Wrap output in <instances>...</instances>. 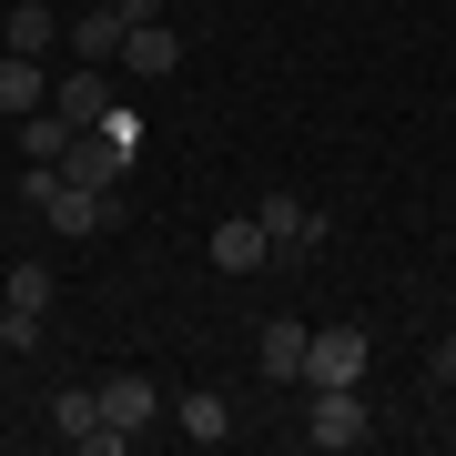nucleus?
<instances>
[{"instance_id":"a211bd4d","label":"nucleus","mask_w":456,"mask_h":456,"mask_svg":"<svg viewBox=\"0 0 456 456\" xmlns=\"http://www.w3.org/2000/svg\"><path fill=\"white\" fill-rule=\"evenodd\" d=\"M436 386H456V335H446V345H436Z\"/></svg>"},{"instance_id":"6e6552de","label":"nucleus","mask_w":456,"mask_h":456,"mask_svg":"<svg viewBox=\"0 0 456 456\" xmlns=\"http://www.w3.org/2000/svg\"><path fill=\"white\" fill-rule=\"evenodd\" d=\"M122 31H132V20H122V0H102V11H82V20H71V61H122Z\"/></svg>"},{"instance_id":"dca6fc26","label":"nucleus","mask_w":456,"mask_h":456,"mask_svg":"<svg viewBox=\"0 0 456 456\" xmlns=\"http://www.w3.org/2000/svg\"><path fill=\"white\" fill-rule=\"evenodd\" d=\"M11 305L20 314H51V264H11Z\"/></svg>"},{"instance_id":"aec40b11","label":"nucleus","mask_w":456,"mask_h":456,"mask_svg":"<svg viewBox=\"0 0 456 456\" xmlns=\"http://www.w3.org/2000/svg\"><path fill=\"white\" fill-rule=\"evenodd\" d=\"M0 224H11V203H0Z\"/></svg>"},{"instance_id":"9d476101","label":"nucleus","mask_w":456,"mask_h":456,"mask_svg":"<svg viewBox=\"0 0 456 456\" xmlns=\"http://www.w3.org/2000/svg\"><path fill=\"white\" fill-rule=\"evenodd\" d=\"M152 406H163V395H152V375H102V416H112L122 436H142Z\"/></svg>"},{"instance_id":"6ab92c4d","label":"nucleus","mask_w":456,"mask_h":456,"mask_svg":"<svg viewBox=\"0 0 456 456\" xmlns=\"http://www.w3.org/2000/svg\"><path fill=\"white\" fill-rule=\"evenodd\" d=\"M122 20H163V0H122Z\"/></svg>"},{"instance_id":"0eeeda50","label":"nucleus","mask_w":456,"mask_h":456,"mask_svg":"<svg viewBox=\"0 0 456 456\" xmlns=\"http://www.w3.org/2000/svg\"><path fill=\"white\" fill-rule=\"evenodd\" d=\"M314 446H365V395L355 386H314Z\"/></svg>"},{"instance_id":"423d86ee","label":"nucleus","mask_w":456,"mask_h":456,"mask_svg":"<svg viewBox=\"0 0 456 456\" xmlns=\"http://www.w3.org/2000/svg\"><path fill=\"white\" fill-rule=\"evenodd\" d=\"M305 325H294V314H274V325L254 335V365H264V386H305Z\"/></svg>"},{"instance_id":"f257e3e1","label":"nucleus","mask_w":456,"mask_h":456,"mask_svg":"<svg viewBox=\"0 0 456 456\" xmlns=\"http://www.w3.org/2000/svg\"><path fill=\"white\" fill-rule=\"evenodd\" d=\"M51 436L61 446H82V456H122L132 436L112 416H102V386H71V395H51Z\"/></svg>"},{"instance_id":"4468645a","label":"nucleus","mask_w":456,"mask_h":456,"mask_svg":"<svg viewBox=\"0 0 456 456\" xmlns=\"http://www.w3.org/2000/svg\"><path fill=\"white\" fill-rule=\"evenodd\" d=\"M173 426H183L193 446H224V436H233V406H224V395L203 386V395H183V406H173Z\"/></svg>"},{"instance_id":"f3484780","label":"nucleus","mask_w":456,"mask_h":456,"mask_svg":"<svg viewBox=\"0 0 456 456\" xmlns=\"http://www.w3.org/2000/svg\"><path fill=\"white\" fill-rule=\"evenodd\" d=\"M0 345H41V314H20V305H0Z\"/></svg>"},{"instance_id":"20e7f679","label":"nucleus","mask_w":456,"mask_h":456,"mask_svg":"<svg viewBox=\"0 0 456 456\" xmlns=\"http://www.w3.org/2000/svg\"><path fill=\"white\" fill-rule=\"evenodd\" d=\"M254 224H264V244H274V254H305L314 233H325V213H314L305 193H264V203H254Z\"/></svg>"},{"instance_id":"7ed1b4c3","label":"nucleus","mask_w":456,"mask_h":456,"mask_svg":"<svg viewBox=\"0 0 456 456\" xmlns=\"http://www.w3.org/2000/svg\"><path fill=\"white\" fill-rule=\"evenodd\" d=\"M305 386H365V335L355 325H325L305 345Z\"/></svg>"},{"instance_id":"ddd939ff","label":"nucleus","mask_w":456,"mask_h":456,"mask_svg":"<svg viewBox=\"0 0 456 456\" xmlns=\"http://www.w3.org/2000/svg\"><path fill=\"white\" fill-rule=\"evenodd\" d=\"M51 31H71V20H51V0H20V11L0 20V51H31V61H41Z\"/></svg>"},{"instance_id":"2eb2a0df","label":"nucleus","mask_w":456,"mask_h":456,"mask_svg":"<svg viewBox=\"0 0 456 456\" xmlns=\"http://www.w3.org/2000/svg\"><path fill=\"white\" fill-rule=\"evenodd\" d=\"M11 132H20V152H31V163H61V152H71V142H82V132H71L61 112H20Z\"/></svg>"},{"instance_id":"1a4fd4ad","label":"nucleus","mask_w":456,"mask_h":456,"mask_svg":"<svg viewBox=\"0 0 456 456\" xmlns=\"http://www.w3.org/2000/svg\"><path fill=\"white\" fill-rule=\"evenodd\" d=\"M213 264H224V274H264V264H274V244H264V224H254V213L213 224Z\"/></svg>"},{"instance_id":"f8f14e48","label":"nucleus","mask_w":456,"mask_h":456,"mask_svg":"<svg viewBox=\"0 0 456 456\" xmlns=\"http://www.w3.org/2000/svg\"><path fill=\"white\" fill-rule=\"evenodd\" d=\"M122 163H132V152H112L102 132H82V142L61 152V173H71V183H92V193H112V183H122Z\"/></svg>"},{"instance_id":"9b49d317","label":"nucleus","mask_w":456,"mask_h":456,"mask_svg":"<svg viewBox=\"0 0 456 456\" xmlns=\"http://www.w3.org/2000/svg\"><path fill=\"white\" fill-rule=\"evenodd\" d=\"M41 102H51V82H41V61H31V51H0V112H41Z\"/></svg>"},{"instance_id":"39448f33","label":"nucleus","mask_w":456,"mask_h":456,"mask_svg":"<svg viewBox=\"0 0 456 456\" xmlns=\"http://www.w3.org/2000/svg\"><path fill=\"white\" fill-rule=\"evenodd\" d=\"M51 112H61L71 132H92L102 112H112V61H82V71H71L61 92H51Z\"/></svg>"},{"instance_id":"f03ea898","label":"nucleus","mask_w":456,"mask_h":456,"mask_svg":"<svg viewBox=\"0 0 456 456\" xmlns=\"http://www.w3.org/2000/svg\"><path fill=\"white\" fill-rule=\"evenodd\" d=\"M122 71H132V82H173V71H183V31H173V20H132V31H122Z\"/></svg>"}]
</instances>
